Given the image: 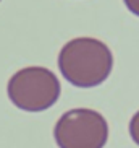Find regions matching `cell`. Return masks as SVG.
<instances>
[{
  "instance_id": "obj_1",
  "label": "cell",
  "mask_w": 139,
  "mask_h": 148,
  "mask_svg": "<svg viewBox=\"0 0 139 148\" xmlns=\"http://www.w3.org/2000/svg\"><path fill=\"white\" fill-rule=\"evenodd\" d=\"M58 69L73 86L94 88L109 78L113 56L109 46L96 38H76L61 47Z\"/></svg>"
},
{
  "instance_id": "obj_2",
  "label": "cell",
  "mask_w": 139,
  "mask_h": 148,
  "mask_svg": "<svg viewBox=\"0 0 139 148\" xmlns=\"http://www.w3.org/2000/svg\"><path fill=\"white\" fill-rule=\"evenodd\" d=\"M7 93L18 109L40 112L58 101L61 86L52 70L45 67H24L8 80Z\"/></svg>"
},
{
  "instance_id": "obj_3",
  "label": "cell",
  "mask_w": 139,
  "mask_h": 148,
  "mask_svg": "<svg viewBox=\"0 0 139 148\" xmlns=\"http://www.w3.org/2000/svg\"><path fill=\"white\" fill-rule=\"evenodd\" d=\"M53 137L58 148H104L109 124L94 109H70L57 121Z\"/></svg>"
},
{
  "instance_id": "obj_4",
  "label": "cell",
  "mask_w": 139,
  "mask_h": 148,
  "mask_svg": "<svg viewBox=\"0 0 139 148\" xmlns=\"http://www.w3.org/2000/svg\"><path fill=\"white\" fill-rule=\"evenodd\" d=\"M130 135H131V138H133V142L139 147V111L130 121Z\"/></svg>"
},
{
  "instance_id": "obj_5",
  "label": "cell",
  "mask_w": 139,
  "mask_h": 148,
  "mask_svg": "<svg viewBox=\"0 0 139 148\" xmlns=\"http://www.w3.org/2000/svg\"><path fill=\"white\" fill-rule=\"evenodd\" d=\"M126 5V8L130 10L133 15L139 16V0H123Z\"/></svg>"
}]
</instances>
